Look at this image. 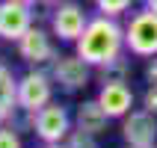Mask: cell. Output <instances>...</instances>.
I'll use <instances>...</instances> for the list:
<instances>
[{
  "instance_id": "cell-1",
  "label": "cell",
  "mask_w": 157,
  "mask_h": 148,
  "mask_svg": "<svg viewBox=\"0 0 157 148\" xmlns=\"http://www.w3.org/2000/svg\"><path fill=\"white\" fill-rule=\"evenodd\" d=\"M124 47H128L124 44V27L119 24V18H110V15L89 18L83 36L74 42V53H80L92 68L119 59Z\"/></svg>"
},
{
  "instance_id": "cell-2",
  "label": "cell",
  "mask_w": 157,
  "mask_h": 148,
  "mask_svg": "<svg viewBox=\"0 0 157 148\" xmlns=\"http://www.w3.org/2000/svg\"><path fill=\"white\" fill-rule=\"evenodd\" d=\"M124 44L133 56L154 59L157 56V12H151V9L133 12L131 21L124 24Z\"/></svg>"
},
{
  "instance_id": "cell-3",
  "label": "cell",
  "mask_w": 157,
  "mask_h": 148,
  "mask_svg": "<svg viewBox=\"0 0 157 148\" xmlns=\"http://www.w3.org/2000/svg\"><path fill=\"white\" fill-rule=\"evenodd\" d=\"M51 77L62 92H80L89 86L92 80V65H89L80 53H62L51 65Z\"/></svg>"
},
{
  "instance_id": "cell-4",
  "label": "cell",
  "mask_w": 157,
  "mask_h": 148,
  "mask_svg": "<svg viewBox=\"0 0 157 148\" xmlns=\"http://www.w3.org/2000/svg\"><path fill=\"white\" fill-rule=\"evenodd\" d=\"M51 98H53V77L51 74L33 68V71H27L24 77H18V107L21 110L39 113L42 107L51 104Z\"/></svg>"
},
{
  "instance_id": "cell-5",
  "label": "cell",
  "mask_w": 157,
  "mask_h": 148,
  "mask_svg": "<svg viewBox=\"0 0 157 148\" xmlns=\"http://www.w3.org/2000/svg\"><path fill=\"white\" fill-rule=\"evenodd\" d=\"M74 131L71 127V116L62 104H48L36 113V122H33V133L39 136L42 142H65L68 133Z\"/></svg>"
},
{
  "instance_id": "cell-6",
  "label": "cell",
  "mask_w": 157,
  "mask_h": 148,
  "mask_svg": "<svg viewBox=\"0 0 157 148\" xmlns=\"http://www.w3.org/2000/svg\"><path fill=\"white\" fill-rule=\"evenodd\" d=\"M86 24H89L86 9L80 6V3H71V0L53 6V12H51V30H53V36H56L59 42H71L74 44L80 36H83Z\"/></svg>"
},
{
  "instance_id": "cell-7",
  "label": "cell",
  "mask_w": 157,
  "mask_h": 148,
  "mask_svg": "<svg viewBox=\"0 0 157 148\" xmlns=\"http://www.w3.org/2000/svg\"><path fill=\"white\" fill-rule=\"evenodd\" d=\"M122 139L128 142V148H148L157 145V116L142 110H131L122 119Z\"/></svg>"
},
{
  "instance_id": "cell-8",
  "label": "cell",
  "mask_w": 157,
  "mask_h": 148,
  "mask_svg": "<svg viewBox=\"0 0 157 148\" xmlns=\"http://www.w3.org/2000/svg\"><path fill=\"white\" fill-rule=\"evenodd\" d=\"M15 44H18V56H21L27 65H44V62H53V59H56L51 33L42 30V27H30Z\"/></svg>"
},
{
  "instance_id": "cell-9",
  "label": "cell",
  "mask_w": 157,
  "mask_h": 148,
  "mask_svg": "<svg viewBox=\"0 0 157 148\" xmlns=\"http://www.w3.org/2000/svg\"><path fill=\"white\" fill-rule=\"evenodd\" d=\"M30 27H33V6L0 0V39L3 42H18Z\"/></svg>"
},
{
  "instance_id": "cell-10",
  "label": "cell",
  "mask_w": 157,
  "mask_h": 148,
  "mask_svg": "<svg viewBox=\"0 0 157 148\" xmlns=\"http://www.w3.org/2000/svg\"><path fill=\"white\" fill-rule=\"evenodd\" d=\"M98 101L110 113V119H124L133 110V89L128 83H107L98 92Z\"/></svg>"
},
{
  "instance_id": "cell-11",
  "label": "cell",
  "mask_w": 157,
  "mask_h": 148,
  "mask_svg": "<svg viewBox=\"0 0 157 148\" xmlns=\"http://www.w3.org/2000/svg\"><path fill=\"white\" fill-rule=\"evenodd\" d=\"M107 122H110V113L101 107L98 98L83 101L77 107V113H74V127H80V131H86V133H95V136L107 131Z\"/></svg>"
},
{
  "instance_id": "cell-12",
  "label": "cell",
  "mask_w": 157,
  "mask_h": 148,
  "mask_svg": "<svg viewBox=\"0 0 157 148\" xmlns=\"http://www.w3.org/2000/svg\"><path fill=\"white\" fill-rule=\"evenodd\" d=\"M15 107H18V77L12 74L9 65L0 62V124L9 122Z\"/></svg>"
},
{
  "instance_id": "cell-13",
  "label": "cell",
  "mask_w": 157,
  "mask_h": 148,
  "mask_svg": "<svg viewBox=\"0 0 157 148\" xmlns=\"http://www.w3.org/2000/svg\"><path fill=\"white\" fill-rule=\"evenodd\" d=\"M95 71H98L101 86H107V83H128V80H131V62L124 59V56L107 62V65H98Z\"/></svg>"
},
{
  "instance_id": "cell-14",
  "label": "cell",
  "mask_w": 157,
  "mask_h": 148,
  "mask_svg": "<svg viewBox=\"0 0 157 148\" xmlns=\"http://www.w3.org/2000/svg\"><path fill=\"white\" fill-rule=\"evenodd\" d=\"M131 6H133V0H95L98 15H110V18L124 15V12H128Z\"/></svg>"
},
{
  "instance_id": "cell-15",
  "label": "cell",
  "mask_w": 157,
  "mask_h": 148,
  "mask_svg": "<svg viewBox=\"0 0 157 148\" xmlns=\"http://www.w3.org/2000/svg\"><path fill=\"white\" fill-rule=\"evenodd\" d=\"M65 145H68V148H98V136H95V133L80 131V127H74V131L68 133Z\"/></svg>"
},
{
  "instance_id": "cell-16",
  "label": "cell",
  "mask_w": 157,
  "mask_h": 148,
  "mask_svg": "<svg viewBox=\"0 0 157 148\" xmlns=\"http://www.w3.org/2000/svg\"><path fill=\"white\" fill-rule=\"evenodd\" d=\"M0 148H24L21 142V133L9 124H0Z\"/></svg>"
},
{
  "instance_id": "cell-17",
  "label": "cell",
  "mask_w": 157,
  "mask_h": 148,
  "mask_svg": "<svg viewBox=\"0 0 157 148\" xmlns=\"http://www.w3.org/2000/svg\"><path fill=\"white\" fill-rule=\"evenodd\" d=\"M142 107H145L148 113L157 116V86H148V89H145V95H142Z\"/></svg>"
},
{
  "instance_id": "cell-18",
  "label": "cell",
  "mask_w": 157,
  "mask_h": 148,
  "mask_svg": "<svg viewBox=\"0 0 157 148\" xmlns=\"http://www.w3.org/2000/svg\"><path fill=\"white\" fill-rule=\"evenodd\" d=\"M145 80H148V86H157V56L148 62V68H145Z\"/></svg>"
},
{
  "instance_id": "cell-19",
  "label": "cell",
  "mask_w": 157,
  "mask_h": 148,
  "mask_svg": "<svg viewBox=\"0 0 157 148\" xmlns=\"http://www.w3.org/2000/svg\"><path fill=\"white\" fill-rule=\"evenodd\" d=\"M42 148H68L65 142H42Z\"/></svg>"
},
{
  "instance_id": "cell-20",
  "label": "cell",
  "mask_w": 157,
  "mask_h": 148,
  "mask_svg": "<svg viewBox=\"0 0 157 148\" xmlns=\"http://www.w3.org/2000/svg\"><path fill=\"white\" fill-rule=\"evenodd\" d=\"M145 9H151V12H157V0H145Z\"/></svg>"
},
{
  "instance_id": "cell-21",
  "label": "cell",
  "mask_w": 157,
  "mask_h": 148,
  "mask_svg": "<svg viewBox=\"0 0 157 148\" xmlns=\"http://www.w3.org/2000/svg\"><path fill=\"white\" fill-rule=\"evenodd\" d=\"M39 3H48V6H59V3H65V0H39Z\"/></svg>"
},
{
  "instance_id": "cell-22",
  "label": "cell",
  "mask_w": 157,
  "mask_h": 148,
  "mask_svg": "<svg viewBox=\"0 0 157 148\" xmlns=\"http://www.w3.org/2000/svg\"><path fill=\"white\" fill-rule=\"evenodd\" d=\"M15 3H27V6H33L36 0H15Z\"/></svg>"
},
{
  "instance_id": "cell-23",
  "label": "cell",
  "mask_w": 157,
  "mask_h": 148,
  "mask_svg": "<svg viewBox=\"0 0 157 148\" xmlns=\"http://www.w3.org/2000/svg\"><path fill=\"white\" fill-rule=\"evenodd\" d=\"M148 148H157V145H148Z\"/></svg>"
}]
</instances>
